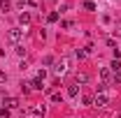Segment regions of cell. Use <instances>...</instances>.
<instances>
[{"mask_svg": "<svg viewBox=\"0 0 121 118\" xmlns=\"http://www.w3.org/2000/svg\"><path fill=\"white\" fill-rule=\"evenodd\" d=\"M107 102H109V97H107L105 93H98V95H95V100H93V106L103 109V106H107Z\"/></svg>", "mask_w": 121, "mask_h": 118, "instance_id": "cell-1", "label": "cell"}, {"mask_svg": "<svg viewBox=\"0 0 121 118\" xmlns=\"http://www.w3.org/2000/svg\"><path fill=\"white\" fill-rule=\"evenodd\" d=\"M7 39H9V42H19V39H21V30H19V28H12L9 32H7Z\"/></svg>", "mask_w": 121, "mask_h": 118, "instance_id": "cell-2", "label": "cell"}, {"mask_svg": "<svg viewBox=\"0 0 121 118\" xmlns=\"http://www.w3.org/2000/svg\"><path fill=\"white\" fill-rule=\"evenodd\" d=\"M16 106H19L16 97H5V109H16Z\"/></svg>", "mask_w": 121, "mask_h": 118, "instance_id": "cell-3", "label": "cell"}, {"mask_svg": "<svg viewBox=\"0 0 121 118\" xmlns=\"http://www.w3.org/2000/svg\"><path fill=\"white\" fill-rule=\"evenodd\" d=\"M42 81H44V79H40V76H35V79L30 81V88H35V90H42V88H44V86H42Z\"/></svg>", "mask_w": 121, "mask_h": 118, "instance_id": "cell-4", "label": "cell"}, {"mask_svg": "<svg viewBox=\"0 0 121 118\" xmlns=\"http://www.w3.org/2000/svg\"><path fill=\"white\" fill-rule=\"evenodd\" d=\"M65 70H68V60H60V63H56V72H58V74H63Z\"/></svg>", "mask_w": 121, "mask_h": 118, "instance_id": "cell-5", "label": "cell"}, {"mask_svg": "<svg viewBox=\"0 0 121 118\" xmlns=\"http://www.w3.org/2000/svg\"><path fill=\"white\" fill-rule=\"evenodd\" d=\"M77 83H86V81H89V74H84V72H77Z\"/></svg>", "mask_w": 121, "mask_h": 118, "instance_id": "cell-6", "label": "cell"}, {"mask_svg": "<svg viewBox=\"0 0 121 118\" xmlns=\"http://www.w3.org/2000/svg\"><path fill=\"white\" fill-rule=\"evenodd\" d=\"M68 95L70 97H77L79 95V86H68Z\"/></svg>", "mask_w": 121, "mask_h": 118, "instance_id": "cell-7", "label": "cell"}, {"mask_svg": "<svg viewBox=\"0 0 121 118\" xmlns=\"http://www.w3.org/2000/svg\"><path fill=\"white\" fill-rule=\"evenodd\" d=\"M100 76H103V81H112V72H109V70H103V72H100Z\"/></svg>", "mask_w": 121, "mask_h": 118, "instance_id": "cell-8", "label": "cell"}, {"mask_svg": "<svg viewBox=\"0 0 121 118\" xmlns=\"http://www.w3.org/2000/svg\"><path fill=\"white\" fill-rule=\"evenodd\" d=\"M86 53H89V51H84V49H77V51H75V56H77L79 60H84V58H86Z\"/></svg>", "mask_w": 121, "mask_h": 118, "instance_id": "cell-9", "label": "cell"}, {"mask_svg": "<svg viewBox=\"0 0 121 118\" xmlns=\"http://www.w3.org/2000/svg\"><path fill=\"white\" fill-rule=\"evenodd\" d=\"M19 21H21V23H30V14H26V12L19 14Z\"/></svg>", "mask_w": 121, "mask_h": 118, "instance_id": "cell-10", "label": "cell"}, {"mask_svg": "<svg viewBox=\"0 0 121 118\" xmlns=\"http://www.w3.org/2000/svg\"><path fill=\"white\" fill-rule=\"evenodd\" d=\"M0 7H2V12H7V9L12 7V2H9V0H0Z\"/></svg>", "mask_w": 121, "mask_h": 118, "instance_id": "cell-11", "label": "cell"}, {"mask_svg": "<svg viewBox=\"0 0 121 118\" xmlns=\"http://www.w3.org/2000/svg\"><path fill=\"white\" fill-rule=\"evenodd\" d=\"M109 67H112V72L117 74V72H119V70H121V63H119V60H114V63H112Z\"/></svg>", "mask_w": 121, "mask_h": 118, "instance_id": "cell-12", "label": "cell"}, {"mask_svg": "<svg viewBox=\"0 0 121 118\" xmlns=\"http://www.w3.org/2000/svg\"><path fill=\"white\" fill-rule=\"evenodd\" d=\"M84 7H86V9H89V12H93V9H95V5H93V2H91V0H86V2H84Z\"/></svg>", "mask_w": 121, "mask_h": 118, "instance_id": "cell-13", "label": "cell"}, {"mask_svg": "<svg viewBox=\"0 0 121 118\" xmlns=\"http://www.w3.org/2000/svg\"><path fill=\"white\" fill-rule=\"evenodd\" d=\"M49 21H51V23L58 21V12H51V14H49Z\"/></svg>", "mask_w": 121, "mask_h": 118, "instance_id": "cell-14", "label": "cell"}, {"mask_svg": "<svg viewBox=\"0 0 121 118\" xmlns=\"http://www.w3.org/2000/svg\"><path fill=\"white\" fill-rule=\"evenodd\" d=\"M0 118H9V109H0Z\"/></svg>", "mask_w": 121, "mask_h": 118, "instance_id": "cell-15", "label": "cell"}, {"mask_svg": "<svg viewBox=\"0 0 121 118\" xmlns=\"http://www.w3.org/2000/svg\"><path fill=\"white\" fill-rule=\"evenodd\" d=\"M112 81H114V83H121V72L114 74V76H112Z\"/></svg>", "mask_w": 121, "mask_h": 118, "instance_id": "cell-16", "label": "cell"}, {"mask_svg": "<svg viewBox=\"0 0 121 118\" xmlns=\"http://www.w3.org/2000/svg\"><path fill=\"white\" fill-rule=\"evenodd\" d=\"M114 32H117V35H121V21H117V26H114Z\"/></svg>", "mask_w": 121, "mask_h": 118, "instance_id": "cell-17", "label": "cell"}, {"mask_svg": "<svg viewBox=\"0 0 121 118\" xmlns=\"http://www.w3.org/2000/svg\"><path fill=\"white\" fill-rule=\"evenodd\" d=\"M5 81H7V74H5V72H0V83H5Z\"/></svg>", "mask_w": 121, "mask_h": 118, "instance_id": "cell-18", "label": "cell"}, {"mask_svg": "<svg viewBox=\"0 0 121 118\" xmlns=\"http://www.w3.org/2000/svg\"><path fill=\"white\" fill-rule=\"evenodd\" d=\"M19 2H21V5H23V2H28V0H19Z\"/></svg>", "mask_w": 121, "mask_h": 118, "instance_id": "cell-19", "label": "cell"}]
</instances>
